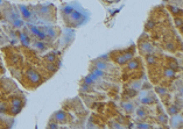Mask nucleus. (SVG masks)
I'll use <instances>...</instances> for the list:
<instances>
[{"label": "nucleus", "mask_w": 183, "mask_h": 129, "mask_svg": "<svg viewBox=\"0 0 183 129\" xmlns=\"http://www.w3.org/2000/svg\"><path fill=\"white\" fill-rule=\"evenodd\" d=\"M22 76H23L22 83H23V86L27 87V89H32V90L36 89L38 86H40L45 82V78L42 77V75L36 71L32 65L27 66L26 70H25V73Z\"/></svg>", "instance_id": "nucleus-1"}, {"label": "nucleus", "mask_w": 183, "mask_h": 129, "mask_svg": "<svg viewBox=\"0 0 183 129\" xmlns=\"http://www.w3.org/2000/svg\"><path fill=\"white\" fill-rule=\"evenodd\" d=\"M134 55H135L134 45H132V47L125 49V50H116V51H112L110 54L111 59L114 63H117L118 65H125L130 59L134 57Z\"/></svg>", "instance_id": "nucleus-2"}, {"label": "nucleus", "mask_w": 183, "mask_h": 129, "mask_svg": "<svg viewBox=\"0 0 183 129\" xmlns=\"http://www.w3.org/2000/svg\"><path fill=\"white\" fill-rule=\"evenodd\" d=\"M8 48L9 49L8 50L5 49V51H6V58L9 68L12 66L14 69H21L22 68V62H23L22 55L20 54L19 50L14 49L13 47H8Z\"/></svg>", "instance_id": "nucleus-3"}, {"label": "nucleus", "mask_w": 183, "mask_h": 129, "mask_svg": "<svg viewBox=\"0 0 183 129\" xmlns=\"http://www.w3.org/2000/svg\"><path fill=\"white\" fill-rule=\"evenodd\" d=\"M139 50H140V54L142 56H146L148 54L154 52V47L150 43L149 40L145 39V35H142L139 40Z\"/></svg>", "instance_id": "nucleus-4"}, {"label": "nucleus", "mask_w": 183, "mask_h": 129, "mask_svg": "<svg viewBox=\"0 0 183 129\" xmlns=\"http://www.w3.org/2000/svg\"><path fill=\"white\" fill-rule=\"evenodd\" d=\"M52 119H55V122L57 123H68L70 120V116L64 110H59L52 115Z\"/></svg>", "instance_id": "nucleus-5"}, {"label": "nucleus", "mask_w": 183, "mask_h": 129, "mask_svg": "<svg viewBox=\"0 0 183 129\" xmlns=\"http://www.w3.org/2000/svg\"><path fill=\"white\" fill-rule=\"evenodd\" d=\"M140 103H144V105H154V103H156V97L152 92H147V93L141 96Z\"/></svg>", "instance_id": "nucleus-6"}, {"label": "nucleus", "mask_w": 183, "mask_h": 129, "mask_svg": "<svg viewBox=\"0 0 183 129\" xmlns=\"http://www.w3.org/2000/svg\"><path fill=\"white\" fill-rule=\"evenodd\" d=\"M40 29L43 30V32L46 33L48 36H50L52 40L56 39L59 35V33H61L59 28H57V27H40Z\"/></svg>", "instance_id": "nucleus-7"}, {"label": "nucleus", "mask_w": 183, "mask_h": 129, "mask_svg": "<svg viewBox=\"0 0 183 129\" xmlns=\"http://www.w3.org/2000/svg\"><path fill=\"white\" fill-rule=\"evenodd\" d=\"M57 58H59L57 52L50 51V52H48V54H46V55L43 56V62H47V63H56Z\"/></svg>", "instance_id": "nucleus-8"}, {"label": "nucleus", "mask_w": 183, "mask_h": 129, "mask_svg": "<svg viewBox=\"0 0 183 129\" xmlns=\"http://www.w3.org/2000/svg\"><path fill=\"white\" fill-rule=\"evenodd\" d=\"M33 47L36 50H39V52H43L48 49V45H47V43L43 42V41H35L33 43Z\"/></svg>", "instance_id": "nucleus-9"}, {"label": "nucleus", "mask_w": 183, "mask_h": 129, "mask_svg": "<svg viewBox=\"0 0 183 129\" xmlns=\"http://www.w3.org/2000/svg\"><path fill=\"white\" fill-rule=\"evenodd\" d=\"M180 108L177 107L175 103H170L169 105H167V113L169 114V115H175L177 113H180Z\"/></svg>", "instance_id": "nucleus-10"}, {"label": "nucleus", "mask_w": 183, "mask_h": 129, "mask_svg": "<svg viewBox=\"0 0 183 129\" xmlns=\"http://www.w3.org/2000/svg\"><path fill=\"white\" fill-rule=\"evenodd\" d=\"M121 107L127 114H132L134 112V105L132 103H121Z\"/></svg>", "instance_id": "nucleus-11"}, {"label": "nucleus", "mask_w": 183, "mask_h": 129, "mask_svg": "<svg viewBox=\"0 0 183 129\" xmlns=\"http://www.w3.org/2000/svg\"><path fill=\"white\" fill-rule=\"evenodd\" d=\"M168 9L169 12L174 16H182V12H181V8H178V6H173V5H169L168 6Z\"/></svg>", "instance_id": "nucleus-12"}, {"label": "nucleus", "mask_w": 183, "mask_h": 129, "mask_svg": "<svg viewBox=\"0 0 183 129\" xmlns=\"http://www.w3.org/2000/svg\"><path fill=\"white\" fill-rule=\"evenodd\" d=\"M23 20L20 19V18H16V19H13L12 20V26L15 28V29H20V28H22L23 27Z\"/></svg>", "instance_id": "nucleus-13"}, {"label": "nucleus", "mask_w": 183, "mask_h": 129, "mask_svg": "<svg viewBox=\"0 0 183 129\" xmlns=\"http://www.w3.org/2000/svg\"><path fill=\"white\" fill-rule=\"evenodd\" d=\"M20 13L22 14V16L25 19H29L30 18V11H28V7L26 6H19Z\"/></svg>", "instance_id": "nucleus-14"}, {"label": "nucleus", "mask_w": 183, "mask_h": 129, "mask_svg": "<svg viewBox=\"0 0 183 129\" xmlns=\"http://www.w3.org/2000/svg\"><path fill=\"white\" fill-rule=\"evenodd\" d=\"M137 115L139 116V117H141L142 120H145V119L148 116V112H147L146 108H144V107H140V108H138L137 110Z\"/></svg>", "instance_id": "nucleus-15"}, {"label": "nucleus", "mask_w": 183, "mask_h": 129, "mask_svg": "<svg viewBox=\"0 0 183 129\" xmlns=\"http://www.w3.org/2000/svg\"><path fill=\"white\" fill-rule=\"evenodd\" d=\"M174 119H178V122H181L182 123V115L181 114H175V115H171V119H170V121H174ZM181 127L182 124H180V123H177V120H176V122H175V124H173V127Z\"/></svg>", "instance_id": "nucleus-16"}, {"label": "nucleus", "mask_w": 183, "mask_h": 129, "mask_svg": "<svg viewBox=\"0 0 183 129\" xmlns=\"http://www.w3.org/2000/svg\"><path fill=\"white\" fill-rule=\"evenodd\" d=\"M174 21H175V26L177 29H182V16H174Z\"/></svg>", "instance_id": "nucleus-17"}, {"label": "nucleus", "mask_w": 183, "mask_h": 129, "mask_svg": "<svg viewBox=\"0 0 183 129\" xmlns=\"http://www.w3.org/2000/svg\"><path fill=\"white\" fill-rule=\"evenodd\" d=\"M6 42H7L6 36H4V35H2V33L0 32V45H4Z\"/></svg>", "instance_id": "nucleus-18"}, {"label": "nucleus", "mask_w": 183, "mask_h": 129, "mask_svg": "<svg viewBox=\"0 0 183 129\" xmlns=\"http://www.w3.org/2000/svg\"><path fill=\"white\" fill-rule=\"evenodd\" d=\"M138 128H150L152 126L150 124H145V123H141V124H138Z\"/></svg>", "instance_id": "nucleus-19"}, {"label": "nucleus", "mask_w": 183, "mask_h": 129, "mask_svg": "<svg viewBox=\"0 0 183 129\" xmlns=\"http://www.w3.org/2000/svg\"><path fill=\"white\" fill-rule=\"evenodd\" d=\"M2 2H4V0H0V5H1V4H2Z\"/></svg>", "instance_id": "nucleus-20"}]
</instances>
